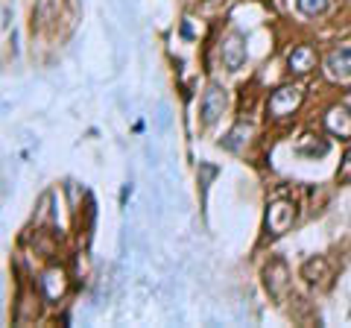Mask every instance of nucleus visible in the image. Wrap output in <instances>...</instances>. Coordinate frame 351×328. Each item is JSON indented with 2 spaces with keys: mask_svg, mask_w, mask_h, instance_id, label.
Returning a JSON list of instances; mask_svg holds the SVG:
<instances>
[{
  "mask_svg": "<svg viewBox=\"0 0 351 328\" xmlns=\"http://www.w3.org/2000/svg\"><path fill=\"white\" fill-rule=\"evenodd\" d=\"M295 9L307 18H316L328 12V0H295Z\"/></svg>",
  "mask_w": 351,
  "mask_h": 328,
  "instance_id": "12",
  "label": "nucleus"
},
{
  "mask_svg": "<svg viewBox=\"0 0 351 328\" xmlns=\"http://www.w3.org/2000/svg\"><path fill=\"white\" fill-rule=\"evenodd\" d=\"M316 50L311 45H299V47H293L290 50V56H287V71L295 73V76H304V73H311L316 68Z\"/></svg>",
  "mask_w": 351,
  "mask_h": 328,
  "instance_id": "10",
  "label": "nucleus"
},
{
  "mask_svg": "<svg viewBox=\"0 0 351 328\" xmlns=\"http://www.w3.org/2000/svg\"><path fill=\"white\" fill-rule=\"evenodd\" d=\"M226 106H228V94L226 89H219V85H211L205 94H202V100H199V120L205 126H214L219 115L226 112Z\"/></svg>",
  "mask_w": 351,
  "mask_h": 328,
  "instance_id": "4",
  "label": "nucleus"
},
{
  "mask_svg": "<svg viewBox=\"0 0 351 328\" xmlns=\"http://www.w3.org/2000/svg\"><path fill=\"white\" fill-rule=\"evenodd\" d=\"M299 217V205L293 200H272L267 205V217H263V229L269 237H281L284 232H290V226Z\"/></svg>",
  "mask_w": 351,
  "mask_h": 328,
  "instance_id": "1",
  "label": "nucleus"
},
{
  "mask_svg": "<svg viewBox=\"0 0 351 328\" xmlns=\"http://www.w3.org/2000/svg\"><path fill=\"white\" fill-rule=\"evenodd\" d=\"M219 53H223V65L228 71H237V68H243V62H246V41L240 32H232L223 45H219Z\"/></svg>",
  "mask_w": 351,
  "mask_h": 328,
  "instance_id": "9",
  "label": "nucleus"
},
{
  "mask_svg": "<svg viewBox=\"0 0 351 328\" xmlns=\"http://www.w3.org/2000/svg\"><path fill=\"white\" fill-rule=\"evenodd\" d=\"M328 150H331V144H328L325 138H319V135H304L299 144H295V152L304 156V159H322Z\"/></svg>",
  "mask_w": 351,
  "mask_h": 328,
  "instance_id": "11",
  "label": "nucleus"
},
{
  "mask_svg": "<svg viewBox=\"0 0 351 328\" xmlns=\"http://www.w3.org/2000/svg\"><path fill=\"white\" fill-rule=\"evenodd\" d=\"M325 73L334 82H351V47H339L334 53H328Z\"/></svg>",
  "mask_w": 351,
  "mask_h": 328,
  "instance_id": "8",
  "label": "nucleus"
},
{
  "mask_svg": "<svg viewBox=\"0 0 351 328\" xmlns=\"http://www.w3.org/2000/svg\"><path fill=\"white\" fill-rule=\"evenodd\" d=\"M263 284H267V293L276 302H284L290 293V270L284 258H272L267 267H263Z\"/></svg>",
  "mask_w": 351,
  "mask_h": 328,
  "instance_id": "3",
  "label": "nucleus"
},
{
  "mask_svg": "<svg viewBox=\"0 0 351 328\" xmlns=\"http://www.w3.org/2000/svg\"><path fill=\"white\" fill-rule=\"evenodd\" d=\"M302 100H304L302 85H281V89H276V91L269 94V100H267V112H269V117L284 120V117H290V115L299 112Z\"/></svg>",
  "mask_w": 351,
  "mask_h": 328,
  "instance_id": "2",
  "label": "nucleus"
},
{
  "mask_svg": "<svg viewBox=\"0 0 351 328\" xmlns=\"http://www.w3.org/2000/svg\"><path fill=\"white\" fill-rule=\"evenodd\" d=\"M302 279L307 284H313V288H331V279H334V270L328 264V258L316 255L311 261H304L302 264Z\"/></svg>",
  "mask_w": 351,
  "mask_h": 328,
  "instance_id": "6",
  "label": "nucleus"
},
{
  "mask_svg": "<svg viewBox=\"0 0 351 328\" xmlns=\"http://www.w3.org/2000/svg\"><path fill=\"white\" fill-rule=\"evenodd\" d=\"M38 290L47 302H59L64 296V290H68V276H64V270H59V267L44 270L41 279H38Z\"/></svg>",
  "mask_w": 351,
  "mask_h": 328,
  "instance_id": "5",
  "label": "nucleus"
},
{
  "mask_svg": "<svg viewBox=\"0 0 351 328\" xmlns=\"http://www.w3.org/2000/svg\"><path fill=\"white\" fill-rule=\"evenodd\" d=\"M325 129H328V132H331L334 138L348 141V138H351V108H348L346 103L331 106V108H328V115H325Z\"/></svg>",
  "mask_w": 351,
  "mask_h": 328,
  "instance_id": "7",
  "label": "nucleus"
},
{
  "mask_svg": "<svg viewBox=\"0 0 351 328\" xmlns=\"http://www.w3.org/2000/svg\"><path fill=\"white\" fill-rule=\"evenodd\" d=\"M337 182H339V185H348V182H351V147L346 150L343 161H339V170H337Z\"/></svg>",
  "mask_w": 351,
  "mask_h": 328,
  "instance_id": "13",
  "label": "nucleus"
}]
</instances>
